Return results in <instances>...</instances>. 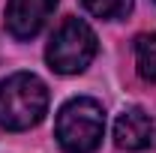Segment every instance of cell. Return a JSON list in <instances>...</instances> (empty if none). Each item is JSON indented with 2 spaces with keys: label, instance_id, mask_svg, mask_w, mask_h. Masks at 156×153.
I'll list each match as a JSON object with an SVG mask.
<instances>
[{
  "label": "cell",
  "instance_id": "obj_6",
  "mask_svg": "<svg viewBox=\"0 0 156 153\" xmlns=\"http://www.w3.org/2000/svg\"><path fill=\"white\" fill-rule=\"evenodd\" d=\"M135 66H138V75L144 81L156 84V33L141 36L135 42Z\"/></svg>",
  "mask_w": 156,
  "mask_h": 153
},
{
  "label": "cell",
  "instance_id": "obj_3",
  "mask_svg": "<svg viewBox=\"0 0 156 153\" xmlns=\"http://www.w3.org/2000/svg\"><path fill=\"white\" fill-rule=\"evenodd\" d=\"M96 33L90 30V24L81 18H66L54 30V36L45 48L48 66L60 75H78L90 66V60L96 57Z\"/></svg>",
  "mask_w": 156,
  "mask_h": 153
},
{
  "label": "cell",
  "instance_id": "obj_2",
  "mask_svg": "<svg viewBox=\"0 0 156 153\" xmlns=\"http://www.w3.org/2000/svg\"><path fill=\"white\" fill-rule=\"evenodd\" d=\"M57 144L66 153H93L105 135V111L96 99L75 96L57 111Z\"/></svg>",
  "mask_w": 156,
  "mask_h": 153
},
{
  "label": "cell",
  "instance_id": "obj_5",
  "mask_svg": "<svg viewBox=\"0 0 156 153\" xmlns=\"http://www.w3.org/2000/svg\"><path fill=\"white\" fill-rule=\"evenodd\" d=\"M153 117L144 108H126L114 123V144L120 150H147L153 144Z\"/></svg>",
  "mask_w": 156,
  "mask_h": 153
},
{
  "label": "cell",
  "instance_id": "obj_7",
  "mask_svg": "<svg viewBox=\"0 0 156 153\" xmlns=\"http://www.w3.org/2000/svg\"><path fill=\"white\" fill-rule=\"evenodd\" d=\"M81 3L90 15H96L102 21H117L132 12V0H81Z\"/></svg>",
  "mask_w": 156,
  "mask_h": 153
},
{
  "label": "cell",
  "instance_id": "obj_4",
  "mask_svg": "<svg viewBox=\"0 0 156 153\" xmlns=\"http://www.w3.org/2000/svg\"><path fill=\"white\" fill-rule=\"evenodd\" d=\"M57 0H9L6 3V27L15 39H33L54 15Z\"/></svg>",
  "mask_w": 156,
  "mask_h": 153
},
{
  "label": "cell",
  "instance_id": "obj_8",
  "mask_svg": "<svg viewBox=\"0 0 156 153\" xmlns=\"http://www.w3.org/2000/svg\"><path fill=\"white\" fill-rule=\"evenodd\" d=\"M153 3H156V0H153Z\"/></svg>",
  "mask_w": 156,
  "mask_h": 153
},
{
  "label": "cell",
  "instance_id": "obj_1",
  "mask_svg": "<svg viewBox=\"0 0 156 153\" xmlns=\"http://www.w3.org/2000/svg\"><path fill=\"white\" fill-rule=\"evenodd\" d=\"M48 111V87L30 72H15L0 81V129L24 132Z\"/></svg>",
  "mask_w": 156,
  "mask_h": 153
}]
</instances>
